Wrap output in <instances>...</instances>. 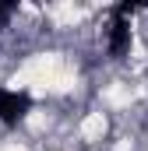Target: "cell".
I'll list each match as a JSON object with an SVG mask.
<instances>
[{
	"label": "cell",
	"instance_id": "3",
	"mask_svg": "<svg viewBox=\"0 0 148 151\" xmlns=\"http://www.w3.org/2000/svg\"><path fill=\"white\" fill-rule=\"evenodd\" d=\"M18 11V4H0V32L7 28V21H11V14Z\"/></svg>",
	"mask_w": 148,
	"mask_h": 151
},
{
	"label": "cell",
	"instance_id": "2",
	"mask_svg": "<svg viewBox=\"0 0 148 151\" xmlns=\"http://www.w3.org/2000/svg\"><path fill=\"white\" fill-rule=\"evenodd\" d=\"M110 14H113V25H110V56L113 60H123V53L131 49V21H127V14H120L116 7H113Z\"/></svg>",
	"mask_w": 148,
	"mask_h": 151
},
{
	"label": "cell",
	"instance_id": "1",
	"mask_svg": "<svg viewBox=\"0 0 148 151\" xmlns=\"http://www.w3.org/2000/svg\"><path fill=\"white\" fill-rule=\"evenodd\" d=\"M28 109H32V99H28L25 91H7V88H0V123L14 127L18 119H25Z\"/></svg>",
	"mask_w": 148,
	"mask_h": 151
}]
</instances>
